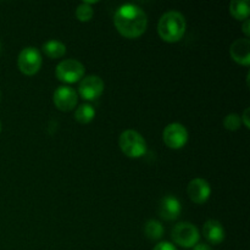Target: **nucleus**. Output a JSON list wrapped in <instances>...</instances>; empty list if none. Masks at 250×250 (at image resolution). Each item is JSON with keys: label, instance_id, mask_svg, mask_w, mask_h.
<instances>
[{"label": "nucleus", "instance_id": "nucleus-1", "mask_svg": "<svg viewBox=\"0 0 250 250\" xmlns=\"http://www.w3.org/2000/svg\"><path fill=\"white\" fill-rule=\"evenodd\" d=\"M114 23L121 36L138 38L146 32L148 17L144 10L136 4L121 5L114 15Z\"/></svg>", "mask_w": 250, "mask_h": 250}, {"label": "nucleus", "instance_id": "nucleus-2", "mask_svg": "<svg viewBox=\"0 0 250 250\" xmlns=\"http://www.w3.org/2000/svg\"><path fill=\"white\" fill-rule=\"evenodd\" d=\"M187 23L186 19L181 12L167 11L161 16L158 24L159 36L163 41L167 43H176L181 41L186 33Z\"/></svg>", "mask_w": 250, "mask_h": 250}, {"label": "nucleus", "instance_id": "nucleus-3", "mask_svg": "<svg viewBox=\"0 0 250 250\" xmlns=\"http://www.w3.org/2000/svg\"><path fill=\"white\" fill-rule=\"evenodd\" d=\"M120 148L122 153L131 159H138L146 153V142L141 133L127 129L120 136Z\"/></svg>", "mask_w": 250, "mask_h": 250}, {"label": "nucleus", "instance_id": "nucleus-4", "mask_svg": "<svg viewBox=\"0 0 250 250\" xmlns=\"http://www.w3.org/2000/svg\"><path fill=\"white\" fill-rule=\"evenodd\" d=\"M171 237L177 246L188 249L199 243L200 233L190 222H180L172 229Z\"/></svg>", "mask_w": 250, "mask_h": 250}, {"label": "nucleus", "instance_id": "nucleus-5", "mask_svg": "<svg viewBox=\"0 0 250 250\" xmlns=\"http://www.w3.org/2000/svg\"><path fill=\"white\" fill-rule=\"evenodd\" d=\"M55 72L59 81L67 83V84H72V83L78 82L81 78H83V76H84V66L78 60L68 59V60L61 61L56 66Z\"/></svg>", "mask_w": 250, "mask_h": 250}, {"label": "nucleus", "instance_id": "nucleus-6", "mask_svg": "<svg viewBox=\"0 0 250 250\" xmlns=\"http://www.w3.org/2000/svg\"><path fill=\"white\" fill-rule=\"evenodd\" d=\"M17 65L23 75H36L42 67V55L38 49L33 46H27L22 49L17 59Z\"/></svg>", "mask_w": 250, "mask_h": 250}, {"label": "nucleus", "instance_id": "nucleus-7", "mask_svg": "<svg viewBox=\"0 0 250 250\" xmlns=\"http://www.w3.org/2000/svg\"><path fill=\"white\" fill-rule=\"evenodd\" d=\"M163 138L168 148L177 150L187 144L188 131L183 125L175 122V124H170L165 127L163 132Z\"/></svg>", "mask_w": 250, "mask_h": 250}, {"label": "nucleus", "instance_id": "nucleus-8", "mask_svg": "<svg viewBox=\"0 0 250 250\" xmlns=\"http://www.w3.org/2000/svg\"><path fill=\"white\" fill-rule=\"evenodd\" d=\"M104 81L99 76H87L80 83V94L85 100H95L104 92Z\"/></svg>", "mask_w": 250, "mask_h": 250}, {"label": "nucleus", "instance_id": "nucleus-9", "mask_svg": "<svg viewBox=\"0 0 250 250\" xmlns=\"http://www.w3.org/2000/svg\"><path fill=\"white\" fill-rule=\"evenodd\" d=\"M54 104L60 111H71L77 105V93L68 85H60L54 92Z\"/></svg>", "mask_w": 250, "mask_h": 250}, {"label": "nucleus", "instance_id": "nucleus-10", "mask_svg": "<svg viewBox=\"0 0 250 250\" xmlns=\"http://www.w3.org/2000/svg\"><path fill=\"white\" fill-rule=\"evenodd\" d=\"M188 195L195 204H204L211 194V187L204 178H194L188 185Z\"/></svg>", "mask_w": 250, "mask_h": 250}, {"label": "nucleus", "instance_id": "nucleus-11", "mask_svg": "<svg viewBox=\"0 0 250 250\" xmlns=\"http://www.w3.org/2000/svg\"><path fill=\"white\" fill-rule=\"evenodd\" d=\"M181 210H182V207H181L180 200L173 195H166L160 200L158 211L161 219L165 221H173L180 217Z\"/></svg>", "mask_w": 250, "mask_h": 250}, {"label": "nucleus", "instance_id": "nucleus-12", "mask_svg": "<svg viewBox=\"0 0 250 250\" xmlns=\"http://www.w3.org/2000/svg\"><path fill=\"white\" fill-rule=\"evenodd\" d=\"M231 58L239 65L248 66L250 63V41L248 38L237 39L229 48Z\"/></svg>", "mask_w": 250, "mask_h": 250}, {"label": "nucleus", "instance_id": "nucleus-13", "mask_svg": "<svg viewBox=\"0 0 250 250\" xmlns=\"http://www.w3.org/2000/svg\"><path fill=\"white\" fill-rule=\"evenodd\" d=\"M203 234L209 243L217 246L225 241V229L217 220H208L203 227Z\"/></svg>", "mask_w": 250, "mask_h": 250}, {"label": "nucleus", "instance_id": "nucleus-14", "mask_svg": "<svg viewBox=\"0 0 250 250\" xmlns=\"http://www.w3.org/2000/svg\"><path fill=\"white\" fill-rule=\"evenodd\" d=\"M229 14L238 21L248 20L250 14L248 0H234L229 4Z\"/></svg>", "mask_w": 250, "mask_h": 250}, {"label": "nucleus", "instance_id": "nucleus-15", "mask_svg": "<svg viewBox=\"0 0 250 250\" xmlns=\"http://www.w3.org/2000/svg\"><path fill=\"white\" fill-rule=\"evenodd\" d=\"M43 51L50 59H59L66 54V45L62 42L51 39L43 44Z\"/></svg>", "mask_w": 250, "mask_h": 250}, {"label": "nucleus", "instance_id": "nucleus-16", "mask_svg": "<svg viewBox=\"0 0 250 250\" xmlns=\"http://www.w3.org/2000/svg\"><path fill=\"white\" fill-rule=\"evenodd\" d=\"M95 117V109L90 104H82L75 111V120L80 124L85 125L93 121Z\"/></svg>", "mask_w": 250, "mask_h": 250}, {"label": "nucleus", "instance_id": "nucleus-17", "mask_svg": "<svg viewBox=\"0 0 250 250\" xmlns=\"http://www.w3.org/2000/svg\"><path fill=\"white\" fill-rule=\"evenodd\" d=\"M144 233L150 241H159L164 236V227L156 220H149L144 226Z\"/></svg>", "mask_w": 250, "mask_h": 250}, {"label": "nucleus", "instance_id": "nucleus-18", "mask_svg": "<svg viewBox=\"0 0 250 250\" xmlns=\"http://www.w3.org/2000/svg\"><path fill=\"white\" fill-rule=\"evenodd\" d=\"M93 14H94V12H93L92 6L85 4L84 1L81 5H78V7L76 9V17H77L81 22L90 21L93 17Z\"/></svg>", "mask_w": 250, "mask_h": 250}, {"label": "nucleus", "instance_id": "nucleus-19", "mask_svg": "<svg viewBox=\"0 0 250 250\" xmlns=\"http://www.w3.org/2000/svg\"><path fill=\"white\" fill-rule=\"evenodd\" d=\"M242 125L241 116L238 114H229L224 119V127L227 131H238Z\"/></svg>", "mask_w": 250, "mask_h": 250}, {"label": "nucleus", "instance_id": "nucleus-20", "mask_svg": "<svg viewBox=\"0 0 250 250\" xmlns=\"http://www.w3.org/2000/svg\"><path fill=\"white\" fill-rule=\"evenodd\" d=\"M153 250H177V248L170 242H160V243L154 247Z\"/></svg>", "mask_w": 250, "mask_h": 250}, {"label": "nucleus", "instance_id": "nucleus-21", "mask_svg": "<svg viewBox=\"0 0 250 250\" xmlns=\"http://www.w3.org/2000/svg\"><path fill=\"white\" fill-rule=\"evenodd\" d=\"M249 111H250V109H249V107H247V109L244 110L243 115H242V117H241V120H242V121H243L244 126H246L247 128H250V124H249Z\"/></svg>", "mask_w": 250, "mask_h": 250}, {"label": "nucleus", "instance_id": "nucleus-22", "mask_svg": "<svg viewBox=\"0 0 250 250\" xmlns=\"http://www.w3.org/2000/svg\"><path fill=\"white\" fill-rule=\"evenodd\" d=\"M193 250H212L211 247L207 243H198L193 247Z\"/></svg>", "mask_w": 250, "mask_h": 250}, {"label": "nucleus", "instance_id": "nucleus-23", "mask_svg": "<svg viewBox=\"0 0 250 250\" xmlns=\"http://www.w3.org/2000/svg\"><path fill=\"white\" fill-rule=\"evenodd\" d=\"M243 32H244V34L247 36V38H249L250 37V21L249 20H246V22H244Z\"/></svg>", "mask_w": 250, "mask_h": 250}, {"label": "nucleus", "instance_id": "nucleus-24", "mask_svg": "<svg viewBox=\"0 0 250 250\" xmlns=\"http://www.w3.org/2000/svg\"><path fill=\"white\" fill-rule=\"evenodd\" d=\"M0 132H1V122H0Z\"/></svg>", "mask_w": 250, "mask_h": 250}, {"label": "nucleus", "instance_id": "nucleus-25", "mask_svg": "<svg viewBox=\"0 0 250 250\" xmlns=\"http://www.w3.org/2000/svg\"><path fill=\"white\" fill-rule=\"evenodd\" d=\"M0 51H1V44H0Z\"/></svg>", "mask_w": 250, "mask_h": 250}, {"label": "nucleus", "instance_id": "nucleus-26", "mask_svg": "<svg viewBox=\"0 0 250 250\" xmlns=\"http://www.w3.org/2000/svg\"><path fill=\"white\" fill-rule=\"evenodd\" d=\"M0 97H1V94H0Z\"/></svg>", "mask_w": 250, "mask_h": 250}]
</instances>
